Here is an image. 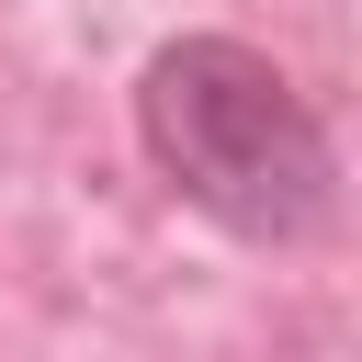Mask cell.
<instances>
[{
	"mask_svg": "<svg viewBox=\"0 0 362 362\" xmlns=\"http://www.w3.org/2000/svg\"><path fill=\"white\" fill-rule=\"evenodd\" d=\"M136 147L192 215L249 249H305L339 226V147L294 68L249 34H170L136 68Z\"/></svg>",
	"mask_w": 362,
	"mask_h": 362,
	"instance_id": "cell-1",
	"label": "cell"
}]
</instances>
